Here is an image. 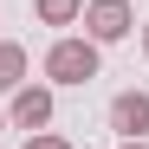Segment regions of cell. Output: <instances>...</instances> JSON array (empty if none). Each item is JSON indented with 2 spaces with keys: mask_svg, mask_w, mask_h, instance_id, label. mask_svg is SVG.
Masks as SVG:
<instances>
[{
  "mask_svg": "<svg viewBox=\"0 0 149 149\" xmlns=\"http://www.w3.org/2000/svg\"><path fill=\"white\" fill-rule=\"evenodd\" d=\"M91 78H97V45L91 39H52L45 84H91Z\"/></svg>",
  "mask_w": 149,
  "mask_h": 149,
  "instance_id": "1",
  "label": "cell"
},
{
  "mask_svg": "<svg viewBox=\"0 0 149 149\" xmlns=\"http://www.w3.org/2000/svg\"><path fill=\"white\" fill-rule=\"evenodd\" d=\"M84 39L91 45H117V39H130L136 26V13H130V0H84Z\"/></svg>",
  "mask_w": 149,
  "mask_h": 149,
  "instance_id": "2",
  "label": "cell"
},
{
  "mask_svg": "<svg viewBox=\"0 0 149 149\" xmlns=\"http://www.w3.org/2000/svg\"><path fill=\"white\" fill-rule=\"evenodd\" d=\"M13 123H19V130H45V123H52V84H19L13 91V110H7Z\"/></svg>",
  "mask_w": 149,
  "mask_h": 149,
  "instance_id": "3",
  "label": "cell"
},
{
  "mask_svg": "<svg viewBox=\"0 0 149 149\" xmlns=\"http://www.w3.org/2000/svg\"><path fill=\"white\" fill-rule=\"evenodd\" d=\"M110 130L130 143V136H149V91H117L110 97Z\"/></svg>",
  "mask_w": 149,
  "mask_h": 149,
  "instance_id": "4",
  "label": "cell"
},
{
  "mask_svg": "<svg viewBox=\"0 0 149 149\" xmlns=\"http://www.w3.org/2000/svg\"><path fill=\"white\" fill-rule=\"evenodd\" d=\"M26 71H33V58H26V45L0 39V91H19V84H26Z\"/></svg>",
  "mask_w": 149,
  "mask_h": 149,
  "instance_id": "5",
  "label": "cell"
},
{
  "mask_svg": "<svg viewBox=\"0 0 149 149\" xmlns=\"http://www.w3.org/2000/svg\"><path fill=\"white\" fill-rule=\"evenodd\" d=\"M78 13H84V0H39V19H45V26H71Z\"/></svg>",
  "mask_w": 149,
  "mask_h": 149,
  "instance_id": "6",
  "label": "cell"
},
{
  "mask_svg": "<svg viewBox=\"0 0 149 149\" xmlns=\"http://www.w3.org/2000/svg\"><path fill=\"white\" fill-rule=\"evenodd\" d=\"M26 149H71V143H65V136H52V130H33V136H26Z\"/></svg>",
  "mask_w": 149,
  "mask_h": 149,
  "instance_id": "7",
  "label": "cell"
},
{
  "mask_svg": "<svg viewBox=\"0 0 149 149\" xmlns=\"http://www.w3.org/2000/svg\"><path fill=\"white\" fill-rule=\"evenodd\" d=\"M123 149H149V136H130V143H123Z\"/></svg>",
  "mask_w": 149,
  "mask_h": 149,
  "instance_id": "8",
  "label": "cell"
},
{
  "mask_svg": "<svg viewBox=\"0 0 149 149\" xmlns=\"http://www.w3.org/2000/svg\"><path fill=\"white\" fill-rule=\"evenodd\" d=\"M143 52H149V26H143Z\"/></svg>",
  "mask_w": 149,
  "mask_h": 149,
  "instance_id": "9",
  "label": "cell"
},
{
  "mask_svg": "<svg viewBox=\"0 0 149 149\" xmlns=\"http://www.w3.org/2000/svg\"><path fill=\"white\" fill-rule=\"evenodd\" d=\"M0 130H7V110H0Z\"/></svg>",
  "mask_w": 149,
  "mask_h": 149,
  "instance_id": "10",
  "label": "cell"
}]
</instances>
